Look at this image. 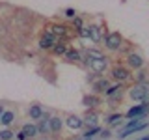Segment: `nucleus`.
<instances>
[{
  "instance_id": "20",
  "label": "nucleus",
  "mask_w": 149,
  "mask_h": 140,
  "mask_svg": "<svg viewBox=\"0 0 149 140\" xmlns=\"http://www.w3.org/2000/svg\"><path fill=\"white\" fill-rule=\"evenodd\" d=\"M62 118L60 116H52L50 118V133H60L62 131Z\"/></svg>"
},
{
  "instance_id": "31",
  "label": "nucleus",
  "mask_w": 149,
  "mask_h": 140,
  "mask_svg": "<svg viewBox=\"0 0 149 140\" xmlns=\"http://www.w3.org/2000/svg\"><path fill=\"white\" fill-rule=\"evenodd\" d=\"M142 140H149V136H143V138H142Z\"/></svg>"
},
{
  "instance_id": "27",
  "label": "nucleus",
  "mask_w": 149,
  "mask_h": 140,
  "mask_svg": "<svg viewBox=\"0 0 149 140\" xmlns=\"http://www.w3.org/2000/svg\"><path fill=\"white\" fill-rule=\"evenodd\" d=\"M65 17H69V19H74V17H77L74 9H71V8H69V9H65Z\"/></svg>"
},
{
  "instance_id": "18",
  "label": "nucleus",
  "mask_w": 149,
  "mask_h": 140,
  "mask_svg": "<svg viewBox=\"0 0 149 140\" xmlns=\"http://www.w3.org/2000/svg\"><path fill=\"white\" fill-rule=\"evenodd\" d=\"M82 103H84V106H90V108H93V106H97L101 103V97L99 95H86L82 99Z\"/></svg>"
},
{
  "instance_id": "13",
  "label": "nucleus",
  "mask_w": 149,
  "mask_h": 140,
  "mask_svg": "<svg viewBox=\"0 0 149 140\" xmlns=\"http://www.w3.org/2000/svg\"><path fill=\"white\" fill-rule=\"evenodd\" d=\"M108 88H110V82L106 80V78H99L97 82H93V90H95V93H104Z\"/></svg>"
},
{
  "instance_id": "29",
  "label": "nucleus",
  "mask_w": 149,
  "mask_h": 140,
  "mask_svg": "<svg viewBox=\"0 0 149 140\" xmlns=\"http://www.w3.org/2000/svg\"><path fill=\"white\" fill-rule=\"evenodd\" d=\"M101 136H102V138H108V136H110V131H102Z\"/></svg>"
},
{
  "instance_id": "7",
  "label": "nucleus",
  "mask_w": 149,
  "mask_h": 140,
  "mask_svg": "<svg viewBox=\"0 0 149 140\" xmlns=\"http://www.w3.org/2000/svg\"><path fill=\"white\" fill-rule=\"evenodd\" d=\"M147 108H149V99L142 101V105H136V106H132V108H129V112H127V118H136V116H146Z\"/></svg>"
},
{
  "instance_id": "24",
  "label": "nucleus",
  "mask_w": 149,
  "mask_h": 140,
  "mask_svg": "<svg viewBox=\"0 0 149 140\" xmlns=\"http://www.w3.org/2000/svg\"><path fill=\"white\" fill-rule=\"evenodd\" d=\"M121 120H123V116H121V114H114V116H110L106 121H108L110 127H114V125H119L121 123Z\"/></svg>"
},
{
  "instance_id": "2",
  "label": "nucleus",
  "mask_w": 149,
  "mask_h": 140,
  "mask_svg": "<svg viewBox=\"0 0 149 140\" xmlns=\"http://www.w3.org/2000/svg\"><path fill=\"white\" fill-rule=\"evenodd\" d=\"M104 47L108 50H119L123 47V36L119 32H110L104 36Z\"/></svg>"
},
{
  "instance_id": "4",
  "label": "nucleus",
  "mask_w": 149,
  "mask_h": 140,
  "mask_svg": "<svg viewBox=\"0 0 149 140\" xmlns=\"http://www.w3.org/2000/svg\"><path fill=\"white\" fill-rule=\"evenodd\" d=\"M112 78L116 82H125L130 78V71L123 65H116V67H112Z\"/></svg>"
},
{
  "instance_id": "6",
  "label": "nucleus",
  "mask_w": 149,
  "mask_h": 140,
  "mask_svg": "<svg viewBox=\"0 0 149 140\" xmlns=\"http://www.w3.org/2000/svg\"><path fill=\"white\" fill-rule=\"evenodd\" d=\"M143 58L140 54H136V52H129L127 54V65L130 69H134V71H136V69H142L143 67Z\"/></svg>"
},
{
  "instance_id": "8",
  "label": "nucleus",
  "mask_w": 149,
  "mask_h": 140,
  "mask_svg": "<svg viewBox=\"0 0 149 140\" xmlns=\"http://www.w3.org/2000/svg\"><path fill=\"white\" fill-rule=\"evenodd\" d=\"M58 41H60V37H56L54 34H50V32H47V34L39 39V49H52Z\"/></svg>"
},
{
  "instance_id": "9",
  "label": "nucleus",
  "mask_w": 149,
  "mask_h": 140,
  "mask_svg": "<svg viewBox=\"0 0 149 140\" xmlns=\"http://www.w3.org/2000/svg\"><path fill=\"white\" fill-rule=\"evenodd\" d=\"M121 92H123V86H121V82H119V84H116V86H110L108 90L104 92V95L114 101V99H119L121 97Z\"/></svg>"
},
{
  "instance_id": "23",
  "label": "nucleus",
  "mask_w": 149,
  "mask_h": 140,
  "mask_svg": "<svg viewBox=\"0 0 149 140\" xmlns=\"http://www.w3.org/2000/svg\"><path fill=\"white\" fill-rule=\"evenodd\" d=\"M52 50H54V54H60V56H63L65 52H67V45L63 43V41H58L54 47H52Z\"/></svg>"
},
{
  "instance_id": "21",
  "label": "nucleus",
  "mask_w": 149,
  "mask_h": 140,
  "mask_svg": "<svg viewBox=\"0 0 149 140\" xmlns=\"http://www.w3.org/2000/svg\"><path fill=\"white\" fill-rule=\"evenodd\" d=\"M28 114H30L32 120H39L41 116H43V108H41L39 105H32L30 110H28Z\"/></svg>"
},
{
  "instance_id": "3",
  "label": "nucleus",
  "mask_w": 149,
  "mask_h": 140,
  "mask_svg": "<svg viewBox=\"0 0 149 140\" xmlns=\"http://www.w3.org/2000/svg\"><path fill=\"white\" fill-rule=\"evenodd\" d=\"M90 69L95 75H102L106 71V69H108V58H106V56H102V58H97V60H91L90 64Z\"/></svg>"
},
{
  "instance_id": "15",
  "label": "nucleus",
  "mask_w": 149,
  "mask_h": 140,
  "mask_svg": "<svg viewBox=\"0 0 149 140\" xmlns=\"http://www.w3.org/2000/svg\"><path fill=\"white\" fill-rule=\"evenodd\" d=\"M63 56H65V60H69V62H80V60H86V58H82V54L78 52V50H74V49H67V52H65Z\"/></svg>"
},
{
  "instance_id": "26",
  "label": "nucleus",
  "mask_w": 149,
  "mask_h": 140,
  "mask_svg": "<svg viewBox=\"0 0 149 140\" xmlns=\"http://www.w3.org/2000/svg\"><path fill=\"white\" fill-rule=\"evenodd\" d=\"M99 131H101V129L97 127V125H95V127H90V129L86 131V133H84V136H86V138H91L93 134H95V133H99Z\"/></svg>"
},
{
  "instance_id": "5",
  "label": "nucleus",
  "mask_w": 149,
  "mask_h": 140,
  "mask_svg": "<svg viewBox=\"0 0 149 140\" xmlns=\"http://www.w3.org/2000/svg\"><path fill=\"white\" fill-rule=\"evenodd\" d=\"M88 30H90V39L93 41V43H101V41L104 39V36H106V32L102 30L101 26H97V24H90Z\"/></svg>"
},
{
  "instance_id": "12",
  "label": "nucleus",
  "mask_w": 149,
  "mask_h": 140,
  "mask_svg": "<svg viewBox=\"0 0 149 140\" xmlns=\"http://www.w3.org/2000/svg\"><path fill=\"white\" fill-rule=\"evenodd\" d=\"M47 32L54 34L56 37H63L65 34H67V28H65L63 24H50L49 28H47Z\"/></svg>"
},
{
  "instance_id": "14",
  "label": "nucleus",
  "mask_w": 149,
  "mask_h": 140,
  "mask_svg": "<svg viewBox=\"0 0 149 140\" xmlns=\"http://www.w3.org/2000/svg\"><path fill=\"white\" fill-rule=\"evenodd\" d=\"M13 121H15V112H11V110H4L2 112V116H0V123L2 125H11Z\"/></svg>"
},
{
  "instance_id": "1",
  "label": "nucleus",
  "mask_w": 149,
  "mask_h": 140,
  "mask_svg": "<svg viewBox=\"0 0 149 140\" xmlns=\"http://www.w3.org/2000/svg\"><path fill=\"white\" fill-rule=\"evenodd\" d=\"M129 97L132 101H146L149 99V84H134L129 90Z\"/></svg>"
},
{
  "instance_id": "10",
  "label": "nucleus",
  "mask_w": 149,
  "mask_h": 140,
  "mask_svg": "<svg viewBox=\"0 0 149 140\" xmlns=\"http://www.w3.org/2000/svg\"><path fill=\"white\" fill-rule=\"evenodd\" d=\"M37 129H39V133H50V116L43 112V116L39 118V125H37Z\"/></svg>"
},
{
  "instance_id": "30",
  "label": "nucleus",
  "mask_w": 149,
  "mask_h": 140,
  "mask_svg": "<svg viewBox=\"0 0 149 140\" xmlns=\"http://www.w3.org/2000/svg\"><path fill=\"white\" fill-rule=\"evenodd\" d=\"M2 112H4V106H2V105H0V116H2Z\"/></svg>"
},
{
  "instance_id": "22",
  "label": "nucleus",
  "mask_w": 149,
  "mask_h": 140,
  "mask_svg": "<svg viewBox=\"0 0 149 140\" xmlns=\"http://www.w3.org/2000/svg\"><path fill=\"white\" fill-rule=\"evenodd\" d=\"M97 121H99V116H97L95 112H88V114H86V118H84V123H88L90 127H95V125H97Z\"/></svg>"
},
{
  "instance_id": "11",
  "label": "nucleus",
  "mask_w": 149,
  "mask_h": 140,
  "mask_svg": "<svg viewBox=\"0 0 149 140\" xmlns=\"http://www.w3.org/2000/svg\"><path fill=\"white\" fill-rule=\"evenodd\" d=\"M67 127L73 129V131H78V129L84 127V120L78 118V116H69L67 118Z\"/></svg>"
},
{
  "instance_id": "16",
  "label": "nucleus",
  "mask_w": 149,
  "mask_h": 140,
  "mask_svg": "<svg viewBox=\"0 0 149 140\" xmlns=\"http://www.w3.org/2000/svg\"><path fill=\"white\" fill-rule=\"evenodd\" d=\"M22 133L26 134V138H36L37 134H39V129H37L36 125H32V123H26L24 127H22Z\"/></svg>"
},
{
  "instance_id": "19",
  "label": "nucleus",
  "mask_w": 149,
  "mask_h": 140,
  "mask_svg": "<svg viewBox=\"0 0 149 140\" xmlns=\"http://www.w3.org/2000/svg\"><path fill=\"white\" fill-rule=\"evenodd\" d=\"M84 54H86V62H88V64H90L91 60H97V58H102V56H104L99 49H88Z\"/></svg>"
},
{
  "instance_id": "28",
  "label": "nucleus",
  "mask_w": 149,
  "mask_h": 140,
  "mask_svg": "<svg viewBox=\"0 0 149 140\" xmlns=\"http://www.w3.org/2000/svg\"><path fill=\"white\" fill-rule=\"evenodd\" d=\"M74 26H77L78 30L82 28V21H80V19H77V17H74Z\"/></svg>"
},
{
  "instance_id": "17",
  "label": "nucleus",
  "mask_w": 149,
  "mask_h": 140,
  "mask_svg": "<svg viewBox=\"0 0 149 140\" xmlns=\"http://www.w3.org/2000/svg\"><path fill=\"white\" fill-rule=\"evenodd\" d=\"M134 78H136V84H149V73L143 69H136Z\"/></svg>"
},
{
  "instance_id": "25",
  "label": "nucleus",
  "mask_w": 149,
  "mask_h": 140,
  "mask_svg": "<svg viewBox=\"0 0 149 140\" xmlns=\"http://www.w3.org/2000/svg\"><path fill=\"white\" fill-rule=\"evenodd\" d=\"M13 131H9V129H4V131H0V140H11L13 138Z\"/></svg>"
}]
</instances>
